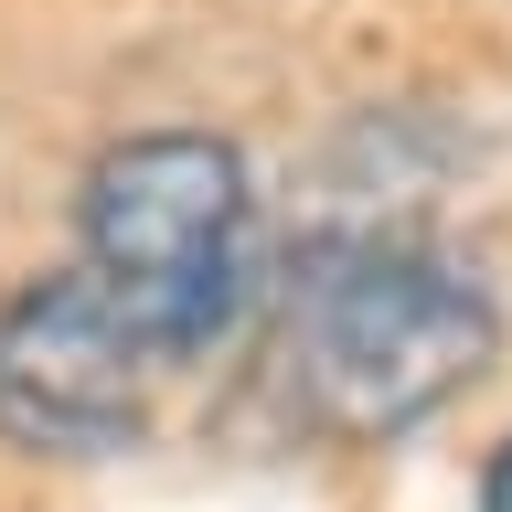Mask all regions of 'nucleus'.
I'll use <instances>...</instances> for the list:
<instances>
[{
  "mask_svg": "<svg viewBox=\"0 0 512 512\" xmlns=\"http://www.w3.org/2000/svg\"><path fill=\"white\" fill-rule=\"evenodd\" d=\"M160 363L118 331L75 267H43L0 299V438L32 459H118L150 427Z\"/></svg>",
  "mask_w": 512,
  "mask_h": 512,
  "instance_id": "7ed1b4c3",
  "label": "nucleus"
},
{
  "mask_svg": "<svg viewBox=\"0 0 512 512\" xmlns=\"http://www.w3.org/2000/svg\"><path fill=\"white\" fill-rule=\"evenodd\" d=\"M491 352H502V299L438 235L352 224L320 235L288 278V384L342 438H395L459 406L491 374Z\"/></svg>",
  "mask_w": 512,
  "mask_h": 512,
  "instance_id": "f257e3e1",
  "label": "nucleus"
},
{
  "mask_svg": "<svg viewBox=\"0 0 512 512\" xmlns=\"http://www.w3.org/2000/svg\"><path fill=\"white\" fill-rule=\"evenodd\" d=\"M75 278L182 374L256 299V182L224 128H128L75 182Z\"/></svg>",
  "mask_w": 512,
  "mask_h": 512,
  "instance_id": "f03ea898",
  "label": "nucleus"
},
{
  "mask_svg": "<svg viewBox=\"0 0 512 512\" xmlns=\"http://www.w3.org/2000/svg\"><path fill=\"white\" fill-rule=\"evenodd\" d=\"M480 512H512V438L491 448V470H480Z\"/></svg>",
  "mask_w": 512,
  "mask_h": 512,
  "instance_id": "20e7f679",
  "label": "nucleus"
}]
</instances>
